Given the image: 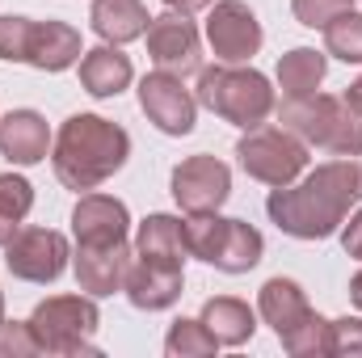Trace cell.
I'll return each instance as SVG.
<instances>
[{"instance_id": "d6986e66", "label": "cell", "mask_w": 362, "mask_h": 358, "mask_svg": "<svg viewBox=\"0 0 362 358\" xmlns=\"http://www.w3.org/2000/svg\"><path fill=\"white\" fill-rule=\"evenodd\" d=\"M198 321L215 333L219 346H245V342L253 337V329H257L253 308H249L245 299H232V295H215V299H206Z\"/></svg>"}, {"instance_id": "f546056e", "label": "cell", "mask_w": 362, "mask_h": 358, "mask_svg": "<svg viewBox=\"0 0 362 358\" xmlns=\"http://www.w3.org/2000/svg\"><path fill=\"white\" fill-rule=\"evenodd\" d=\"M25 354H42L34 333H30V321L25 325H0V358H25Z\"/></svg>"}, {"instance_id": "30bf717a", "label": "cell", "mask_w": 362, "mask_h": 358, "mask_svg": "<svg viewBox=\"0 0 362 358\" xmlns=\"http://www.w3.org/2000/svg\"><path fill=\"white\" fill-rule=\"evenodd\" d=\"M148 55L156 59L160 72H173V76L198 72L202 51H198V30H194L189 13L169 8L165 17H152L148 21Z\"/></svg>"}, {"instance_id": "ac0fdd59", "label": "cell", "mask_w": 362, "mask_h": 358, "mask_svg": "<svg viewBox=\"0 0 362 358\" xmlns=\"http://www.w3.org/2000/svg\"><path fill=\"white\" fill-rule=\"evenodd\" d=\"M257 308H262V321L278 333V342L312 316V308H308L299 282H291V278H270V282L262 287V295H257Z\"/></svg>"}, {"instance_id": "8fae6325", "label": "cell", "mask_w": 362, "mask_h": 358, "mask_svg": "<svg viewBox=\"0 0 362 358\" xmlns=\"http://www.w3.org/2000/svg\"><path fill=\"white\" fill-rule=\"evenodd\" d=\"M228 194H232V173L215 156H189L173 169V198L189 215L219 211L228 202Z\"/></svg>"}, {"instance_id": "e0dca14e", "label": "cell", "mask_w": 362, "mask_h": 358, "mask_svg": "<svg viewBox=\"0 0 362 358\" xmlns=\"http://www.w3.org/2000/svg\"><path fill=\"white\" fill-rule=\"evenodd\" d=\"M51 148L47 118L34 110H13L0 118V156L13 165H38Z\"/></svg>"}, {"instance_id": "836d02e7", "label": "cell", "mask_w": 362, "mask_h": 358, "mask_svg": "<svg viewBox=\"0 0 362 358\" xmlns=\"http://www.w3.org/2000/svg\"><path fill=\"white\" fill-rule=\"evenodd\" d=\"M346 101H350V105H354V110L362 114V76L354 81V85H350V89H346Z\"/></svg>"}, {"instance_id": "5bb4252c", "label": "cell", "mask_w": 362, "mask_h": 358, "mask_svg": "<svg viewBox=\"0 0 362 358\" xmlns=\"http://www.w3.org/2000/svg\"><path fill=\"white\" fill-rule=\"evenodd\" d=\"M127 207L110 194H89L76 202L72 211V232H76V245L85 249H97V245H122L127 241Z\"/></svg>"}, {"instance_id": "cb8c5ba5", "label": "cell", "mask_w": 362, "mask_h": 358, "mask_svg": "<svg viewBox=\"0 0 362 358\" xmlns=\"http://www.w3.org/2000/svg\"><path fill=\"white\" fill-rule=\"evenodd\" d=\"M34 207V185L17 173H0V249L17 236V224Z\"/></svg>"}, {"instance_id": "6da1fadb", "label": "cell", "mask_w": 362, "mask_h": 358, "mask_svg": "<svg viewBox=\"0 0 362 358\" xmlns=\"http://www.w3.org/2000/svg\"><path fill=\"white\" fill-rule=\"evenodd\" d=\"M354 202H362V165L354 156H346V161L320 165L299 185H274L266 211L286 236L325 241L346 224Z\"/></svg>"}, {"instance_id": "ffe728a7", "label": "cell", "mask_w": 362, "mask_h": 358, "mask_svg": "<svg viewBox=\"0 0 362 358\" xmlns=\"http://www.w3.org/2000/svg\"><path fill=\"white\" fill-rule=\"evenodd\" d=\"M131 59L118 51V47H93L85 51V59H81V85L85 93L93 97H118V93L131 85Z\"/></svg>"}, {"instance_id": "2e32d148", "label": "cell", "mask_w": 362, "mask_h": 358, "mask_svg": "<svg viewBox=\"0 0 362 358\" xmlns=\"http://www.w3.org/2000/svg\"><path fill=\"white\" fill-rule=\"evenodd\" d=\"M81 59V34L64 21H34L25 42V64L38 72H64Z\"/></svg>"}, {"instance_id": "52a82bcc", "label": "cell", "mask_w": 362, "mask_h": 358, "mask_svg": "<svg viewBox=\"0 0 362 358\" xmlns=\"http://www.w3.org/2000/svg\"><path fill=\"white\" fill-rule=\"evenodd\" d=\"M240 169L249 178L266 181V185H291L308 169V148L303 139H295L282 127H253L240 144H236Z\"/></svg>"}, {"instance_id": "603a6c76", "label": "cell", "mask_w": 362, "mask_h": 358, "mask_svg": "<svg viewBox=\"0 0 362 358\" xmlns=\"http://www.w3.org/2000/svg\"><path fill=\"white\" fill-rule=\"evenodd\" d=\"M325 55L320 51H312V47H295V51H286L282 59H278V89L286 101H295V97H312V93L320 89V81H325Z\"/></svg>"}, {"instance_id": "484cf974", "label": "cell", "mask_w": 362, "mask_h": 358, "mask_svg": "<svg viewBox=\"0 0 362 358\" xmlns=\"http://www.w3.org/2000/svg\"><path fill=\"white\" fill-rule=\"evenodd\" d=\"M325 51L341 64H362V13H341L325 25Z\"/></svg>"}, {"instance_id": "d590c367", "label": "cell", "mask_w": 362, "mask_h": 358, "mask_svg": "<svg viewBox=\"0 0 362 358\" xmlns=\"http://www.w3.org/2000/svg\"><path fill=\"white\" fill-rule=\"evenodd\" d=\"M0 325H4V295H0Z\"/></svg>"}, {"instance_id": "9c48e42d", "label": "cell", "mask_w": 362, "mask_h": 358, "mask_svg": "<svg viewBox=\"0 0 362 358\" xmlns=\"http://www.w3.org/2000/svg\"><path fill=\"white\" fill-rule=\"evenodd\" d=\"M206 42L223 64H245L262 51V25L249 4L240 0H219L206 17Z\"/></svg>"}, {"instance_id": "4dcf8cb0", "label": "cell", "mask_w": 362, "mask_h": 358, "mask_svg": "<svg viewBox=\"0 0 362 358\" xmlns=\"http://www.w3.org/2000/svg\"><path fill=\"white\" fill-rule=\"evenodd\" d=\"M333 354L362 358V316H341V321H333Z\"/></svg>"}, {"instance_id": "83f0119b", "label": "cell", "mask_w": 362, "mask_h": 358, "mask_svg": "<svg viewBox=\"0 0 362 358\" xmlns=\"http://www.w3.org/2000/svg\"><path fill=\"white\" fill-rule=\"evenodd\" d=\"M295 8V17H299V25H312V30H325L333 17H341V13H350L354 8V0H295L291 4Z\"/></svg>"}, {"instance_id": "e575fe53", "label": "cell", "mask_w": 362, "mask_h": 358, "mask_svg": "<svg viewBox=\"0 0 362 358\" xmlns=\"http://www.w3.org/2000/svg\"><path fill=\"white\" fill-rule=\"evenodd\" d=\"M350 299H354V304L362 308V270L354 274V278H350Z\"/></svg>"}, {"instance_id": "7a4b0ae2", "label": "cell", "mask_w": 362, "mask_h": 358, "mask_svg": "<svg viewBox=\"0 0 362 358\" xmlns=\"http://www.w3.org/2000/svg\"><path fill=\"white\" fill-rule=\"evenodd\" d=\"M131 152V135L97 114H72L59 135H55V178L68 190H97L101 181H110Z\"/></svg>"}, {"instance_id": "d4e9b609", "label": "cell", "mask_w": 362, "mask_h": 358, "mask_svg": "<svg viewBox=\"0 0 362 358\" xmlns=\"http://www.w3.org/2000/svg\"><path fill=\"white\" fill-rule=\"evenodd\" d=\"M282 346H286V354L295 358H325L333 354V321H325V316H308L299 329H291L286 337H282Z\"/></svg>"}, {"instance_id": "277c9868", "label": "cell", "mask_w": 362, "mask_h": 358, "mask_svg": "<svg viewBox=\"0 0 362 358\" xmlns=\"http://www.w3.org/2000/svg\"><path fill=\"white\" fill-rule=\"evenodd\" d=\"M198 101L228 118L232 127H262L274 110L270 81L253 68H202L198 72Z\"/></svg>"}, {"instance_id": "7402d4cb", "label": "cell", "mask_w": 362, "mask_h": 358, "mask_svg": "<svg viewBox=\"0 0 362 358\" xmlns=\"http://www.w3.org/2000/svg\"><path fill=\"white\" fill-rule=\"evenodd\" d=\"M135 253L139 258H152V262H177L185 266V224L173 215H148L139 224V236H135Z\"/></svg>"}, {"instance_id": "4fadbf2b", "label": "cell", "mask_w": 362, "mask_h": 358, "mask_svg": "<svg viewBox=\"0 0 362 358\" xmlns=\"http://www.w3.org/2000/svg\"><path fill=\"white\" fill-rule=\"evenodd\" d=\"M181 282H185V270L177 262H152V258H131L127 270V299L144 312H160V308H173L181 299Z\"/></svg>"}, {"instance_id": "4316f807", "label": "cell", "mask_w": 362, "mask_h": 358, "mask_svg": "<svg viewBox=\"0 0 362 358\" xmlns=\"http://www.w3.org/2000/svg\"><path fill=\"white\" fill-rule=\"evenodd\" d=\"M215 333L202 325V321H177L173 329H169V337H165V350L169 358H206L215 354Z\"/></svg>"}, {"instance_id": "3957f363", "label": "cell", "mask_w": 362, "mask_h": 358, "mask_svg": "<svg viewBox=\"0 0 362 358\" xmlns=\"http://www.w3.org/2000/svg\"><path fill=\"white\" fill-rule=\"evenodd\" d=\"M278 122L295 139L316 144V148H325L333 156H362V114L346 97L312 93V97L282 101Z\"/></svg>"}, {"instance_id": "1f68e13d", "label": "cell", "mask_w": 362, "mask_h": 358, "mask_svg": "<svg viewBox=\"0 0 362 358\" xmlns=\"http://www.w3.org/2000/svg\"><path fill=\"white\" fill-rule=\"evenodd\" d=\"M341 245H346L350 258H362V207L350 215V224L341 228Z\"/></svg>"}, {"instance_id": "7c38bea8", "label": "cell", "mask_w": 362, "mask_h": 358, "mask_svg": "<svg viewBox=\"0 0 362 358\" xmlns=\"http://www.w3.org/2000/svg\"><path fill=\"white\" fill-rule=\"evenodd\" d=\"M139 105L148 122H156L165 135H189L194 131V97L173 72H152L139 81Z\"/></svg>"}, {"instance_id": "ba28073f", "label": "cell", "mask_w": 362, "mask_h": 358, "mask_svg": "<svg viewBox=\"0 0 362 358\" xmlns=\"http://www.w3.org/2000/svg\"><path fill=\"white\" fill-rule=\"evenodd\" d=\"M4 266L25 282H55L68 266V241L55 228H25L4 245Z\"/></svg>"}, {"instance_id": "5b68a950", "label": "cell", "mask_w": 362, "mask_h": 358, "mask_svg": "<svg viewBox=\"0 0 362 358\" xmlns=\"http://www.w3.org/2000/svg\"><path fill=\"white\" fill-rule=\"evenodd\" d=\"M185 249L223 274H245L262 262V232L245 219H219L215 211L185 219Z\"/></svg>"}, {"instance_id": "d6a6232c", "label": "cell", "mask_w": 362, "mask_h": 358, "mask_svg": "<svg viewBox=\"0 0 362 358\" xmlns=\"http://www.w3.org/2000/svg\"><path fill=\"white\" fill-rule=\"evenodd\" d=\"M169 8H177V13H198V8H206V4H215V0H165Z\"/></svg>"}, {"instance_id": "f1b7e54d", "label": "cell", "mask_w": 362, "mask_h": 358, "mask_svg": "<svg viewBox=\"0 0 362 358\" xmlns=\"http://www.w3.org/2000/svg\"><path fill=\"white\" fill-rule=\"evenodd\" d=\"M30 17H0V59L25 64V42H30Z\"/></svg>"}, {"instance_id": "44dd1931", "label": "cell", "mask_w": 362, "mask_h": 358, "mask_svg": "<svg viewBox=\"0 0 362 358\" xmlns=\"http://www.w3.org/2000/svg\"><path fill=\"white\" fill-rule=\"evenodd\" d=\"M89 21L105 42L122 47V42H135V38L148 30L152 17H148V8H144L139 0H93Z\"/></svg>"}, {"instance_id": "8992f818", "label": "cell", "mask_w": 362, "mask_h": 358, "mask_svg": "<svg viewBox=\"0 0 362 358\" xmlns=\"http://www.w3.org/2000/svg\"><path fill=\"white\" fill-rule=\"evenodd\" d=\"M97 304L85 295H55L42 299L30 316V333L42 354H97Z\"/></svg>"}, {"instance_id": "9a60e30c", "label": "cell", "mask_w": 362, "mask_h": 358, "mask_svg": "<svg viewBox=\"0 0 362 358\" xmlns=\"http://www.w3.org/2000/svg\"><path fill=\"white\" fill-rule=\"evenodd\" d=\"M72 266H76L81 291H89V295H114V291H122V282H127L131 245H127V241H122V245H97V249L76 245Z\"/></svg>"}]
</instances>
